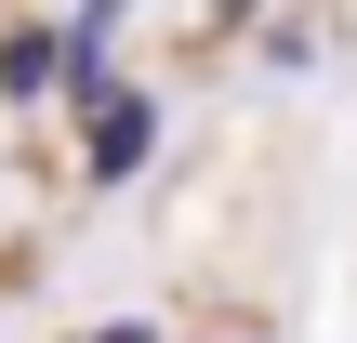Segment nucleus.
Segmentation results:
<instances>
[{
  "label": "nucleus",
  "instance_id": "20e7f679",
  "mask_svg": "<svg viewBox=\"0 0 357 343\" xmlns=\"http://www.w3.org/2000/svg\"><path fill=\"white\" fill-rule=\"evenodd\" d=\"M79 343H159V330H146V317H106V330H79Z\"/></svg>",
  "mask_w": 357,
  "mask_h": 343
},
{
  "label": "nucleus",
  "instance_id": "f257e3e1",
  "mask_svg": "<svg viewBox=\"0 0 357 343\" xmlns=\"http://www.w3.org/2000/svg\"><path fill=\"white\" fill-rule=\"evenodd\" d=\"M159 132H172V106H159L146 79H106V93L79 106V172H93V185H132V172L159 159Z\"/></svg>",
  "mask_w": 357,
  "mask_h": 343
},
{
  "label": "nucleus",
  "instance_id": "f03ea898",
  "mask_svg": "<svg viewBox=\"0 0 357 343\" xmlns=\"http://www.w3.org/2000/svg\"><path fill=\"white\" fill-rule=\"evenodd\" d=\"M0 93L13 106H66V26H0Z\"/></svg>",
  "mask_w": 357,
  "mask_h": 343
},
{
  "label": "nucleus",
  "instance_id": "7ed1b4c3",
  "mask_svg": "<svg viewBox=\"0 0 357 343\" xmlns=\"http://www.w3.org/2000/svg\"><path fill=\"white\" fill-rule=\"evenodd\" d=\"M252 53H265V66H318V26H305V13H265Z\"/></svg>",
  "mask_w": 357,
  "mask_h": 343
}]
</instances>
